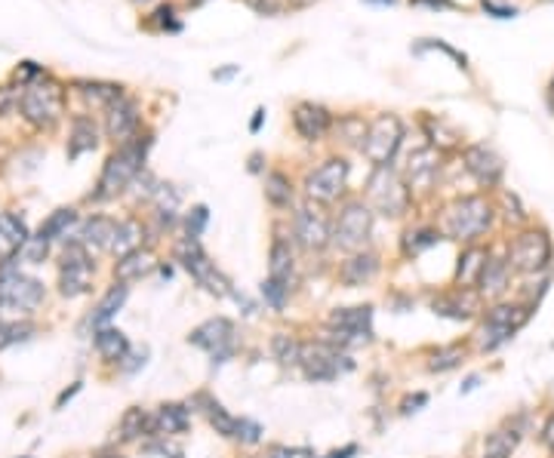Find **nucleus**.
<instances>
[{
  "label": "nucleus",
  "mask_w": 554,
  "mask_h": 458,
  "mask_svg": "<svg viewBox=\"0 0 554 458\" xmlns=\"http://www.w3.org/2000/svg\"><path fill=\"white\" fill-rule=\"evenodd\" d=\"M148 148H152V136H136L133 142H126V145L117 148L115 154L105 160V169L99 176V191H96V197L99 200H108V197H117L121 191L130 188L133 179L142 172V163H145V154Z\"/></svg>",
  "instance_id": "f257e3e1"
},
{
  "label": "nucleus",
  "mask_w": 554,
  "mask_h": 458,
  "mask_svg": "<svg viewBox=\"0 0 554 458\" xmlns=\"http://www.w3.org/2000/svg\"><path fill=\"white\" fill-rule=\"evenodd\" d=\"M22 117L28 120L37 130H50L59 124V117L65 114V89L62 84L50 80L47 74L34 78L32 84L22 89Z\"/></svg>",
  "instance_id": "f03ea898"
},
{
  "label": "nucleus",
  "mask_w": 554,
  "mask_h": 458,
  "mask_svg": "<svg viewBox=\"0 0 554 458\" xmlns=\"http://www.w3.org/2000/svg\"><path fill=\"white\" fill-rule=\"evenodd\" d=\"M173 255H176L179 265H182L185 271H189L194 280H198V287H204L209 296H216V298L235 296V289H231V280L219 271V268H216V261H209V255L204 252V246H200L198 237H182L173 246Z\"/></svg>",
  "instance_id": "7ed1b4c3"
},
{
  "label": "nucleus",
  "mask_w": 554,
  "mask_h": 458,
  "mask_svg": "<svg viewBox=\"0 0 554 458\" xmlns=\"http://www.w3.org/2000/svg\"><path fill=\"white\" fill-rule=\"evenodd\" d=\"M490 222H493V206L486 204L484 197L471 194V197H459L456 204L447 206V213H444V234L462 240V243L471 246L486 228H490Z\"/></svg>",
  "instance_id": "20e7f679"
},
{
  "label": "nucleus",
  "mask_w": 554,
  "mask_h": 458,
  "mask_svg": "<svg viewBox=\"0 0 554 458\" xmlns=\"http://www.w3.org/2000/svg\"><path fill=\"white\" fill-rule=\"evenodd\" d=\"M299 370L309 381H333L342 372L355 370V360L346 354V348L327 342L324 335L314 342H302V360H299Z\"/></svg>",
  "instance_id": "39448f33"
},
{
  "label": "nucleus",
  "mask_w": 554,
  "mask_h": 458,
  "mask_svg": "<svg viewBox=\"0 0 554 458\" xmlns=\"http://www.w3.org/2000/svg\"><path fill=\"white\" fill-rule=\"evenodd\" d=\"M324 339L348 348V344H370L373 342V305L336 307L324 320Z\"/></svg>",
  "instance_id": "423d86ee"
},
{
  "label": "nucleus",
  "mask_w": 554,
  "mask_h": 458,
  "mask_svg": "<svg viewBox=\"0 0 554 458\" xmlns=\"http://www.w3.org/2000/svg\"><path fill=\"white\" fill-rule=\"evenodd\" d=\"M366 197H370V206L388 219H401L410 209V188L392 167L373 169L370 182H366Z\"/></svg>",
  "instance_id": "0eeeda50"
},
{
  "label": "nucleus",
  "mask_w": 554,
  "mask_h": 458,
  "mask_svg": "<svg viewBox=\"0 0 554 458\" xmlns=\"http://www.w3.org/2000/svg\"><path fill=\"white\" fill-rule=\"evenodd\" d=\"M530 320V305H493L477 329V348L496 351L499 344L512 342L514 333Z\"/></svg>",
  "instance_id": "6e6552de"
},
{
  "label": "nucleus",
  "mask_w": 554,
  "mask_h": 458,
  "mask_svg": "<svg viewBox=\"0 0 554 458\" xmlns=\"http://www.w3.org/2000/svg\"><path fill=\"white\" fill-rule=\"evenodd\" d=\"M373 234V209L364 200H348L339 209V219L333 228V246L342 252H361Z\"/></svg>",
  "instance_id": "1a4fd4ad"
},
{
  "label": "nucleus",
  "mask_w": 554,
  "mask_h": 458,
  "mask_svg": "<svg viewBox=\"0 0 554 458\" xmlns=\"http://www.w3.org/2000/svg\"><path fill=\"white\" fill-rule=\"evenodd\" d=\"M235 335H237V329H235V323H231L228 317H209V320L200 323V326L191 329L189 344H194V348H200V351H207L209 363H213V370H216V366L228 363V360L235 357V351H237V339H235Z\"/></svg>",
  "instance_id": "9d476101"
},
{
  "label": "nucleus",
  "mask_w": 554,
  "mask_h": 458,
  "mask_svg": "<svg viewBox=\"0 0 554 458\" xmlns=\"http://www.w3.org/2000/svg\"><path fill=\"white\" fill-rule=\"evenodd\" d=\"M348 160L346 157H327L320 167H314L305 179V194L314 204L327 206V204H336V200L346 194L348 188Z\"/></svg>",
  "instance_id": "9b49d317"
},
{
  "label": "nucleus",
  "mask_w": 554,
  "mask_h": 458,
  "mask_svg": "<svg viewBox=\"0 0 554 458\" xmlns=\"http://www.w3.org/2000/svg\"><path fill=\"white\" fill-rule=\"evenodd\" d=\"M43 302V283L13 268L0 271V311L6 314H32Z\"/></svg>",
  "instance_id": "f8f14e48"
},
{
  "label": "nucleus",
  "mask_w": 554,
  "mask_h": 458,
  "mask_svg": "<svg viewBox=\"0 0 554 458\" xmlns=\"http://www.w3.org/2000/svg\"><path fill=\"white\" fill-rule=\"evenodd\" d=\"M401 139H403L401 120L394 114H379L370 124V130H366L361 151L366 154V160H370L373 167H392L394 154H398V148H401Z\"/></svg>",
  "instance_id": "ddd939ff"
},
{
  "label": "nucleus",
  "mask_w": 554,
  "mask_h": 458,
  "mask_svg": "<svg viewBox=\"0 0 554 458\" xmlns=\"http://www.w3.org/2000/svg\"><path fill=\"white\" fill-rule=\"evenodd\" d=\"M551 261V240L545 231H523L508 246V265L518 274H539Z\"/></svg>",
  "instance_id": "4468645a"
},
{
  "label": "nucleus",
  "mask_w": 554,
  "mask_h": 458,
  "mask_svg": "<svg viewBox=\"0 0 554 458\" xmlns=\"http://www.w3.org/2000/svg\"><path fill=\"white\" fill-rule=\"evenodd\" d=\"M93 287V261L80 240L69 243V250L62 252V268H59V292L65 298L87 296Z\"/></svg>",
  "instance_id": "2eb2a0df"
},
{
  "label": "nucleus",
  "mask_w": 554,
  "mask_h": 458,
  "mask_svg": "<svg viewBox=\"0 0 554 458\" xmlns=\"http://www.w3.org/2000/svg\"><path fill=\"white\" fill-rule=\"evenodd\" d=\"M293 240L299 243V250L305 252H324L329 243H333V231H329V222L320 209L314 206H299L293 213Z\"/></svg>",
  "instance_id": "dca6fc26"
},
{
  "label": "nucleus",
  "mask_w": 554,
  "mask_h": 458,
  "mask_svg": "<svg viewBox=\"0 0 554 458\" xmlns=\"http://www.w3.org/2000/svg\"><path fill=\"white\" fill-rule=\"evenodd\" d=\"M481 292L471 287H456L450 292H440L431 298V311L438 317H450V320H471L481 311Z\"/></svg>",
  "instance_id": "f3484780"
},
{
  "label": "nucleus",
  "mask_w": 554,
  "mask_h": 458,
  "mask_svg": "<svg viewBox=\"0 0 554 458\" xmlns=\"http://www.w3.org/2000/svg\"><path fill=\"white\" fill-rule=\"evenodd\" d=\"M105 111H108V114H105V133H108L115 142L126 145V142H133L139 136L142 117H139L136 102H130V99H124V96H121V99L111 102Z\"/></svg>",
  "instance_id": "a211bd4d"
},
{
  "label": "nucleus",
  "mask_w": 554,
  "mask_h": 458,
  "mask_svg": "<svg viewBox=\"0 0 554 458\" xmlns=\"http://www.w3.org/2000/svg\"><path fill=\"white\" fill-rule=\"evenodd\" d=\"M333 126V114L324 108V105L314 102H299L293 108V130L299 133V139L305 142H320Z\"/></svg>",
  "instance_id": "6ab92c4d"
},
{
  "label": "nucleus",
  "mask_w": 554,
  "mask_h": 458,
  "mask_svg": "<svg viewBox=\"0 0 554 458\" xmlns=\"http://www.w3.org/2000/svg\"><path fill=\"white\" fill-rule=\"evenodd\" d=\"M466 169L475 176L477 185H486V188L499 185V179H503V172H505L503 157L486 145H468L466 148Z\"/></svg>",
  "instance_id": "aec40b11"
},
{
  "label": "nucleus",
  "mask_w": 554,
  "mask_h": 458,
  "mask_svg": "<svg viewBox=\"0 0 554 458\" xmlns=\"http://www.w3.org/2000/svg\"><path fill=\"white\" fill-rule=\"evenodd\" d=\"M382 261L376 252L370 250H361V252H351L346 261L339 265V280L346 283L348 289H357V287H366V283L376 280Z\"/></svg>",
  "instance_id": "412c9836"
},
{
  "label": "nucleus",
  "mask_w": 554,
  "mask_h": 458,
  "mask_svg": "<svg viewBox=\"0 0 554 458\" xmlns=\"http://www.w3.org/2000/svg\"><path fill=\"white\" fill-rule=\"evenodd\" d=\"M191 407L189 403H161L154 412V437H176L191 427Z\"/></svg>",
  "instance_id": "4be33fe9"
},
{
  "label": "nucleus",
  "mask_w": 554,
  "mask_h": 458,
  "mask_svg": "<svg viewBox=\"0 0 554 458\" xmlns=\"http://www.w3.org/2000/svg\"><path fill=\"white\" fill-rule=\"evenodd\" d=\"M268 277L287 283L290 289L296 287V259H293V250H290L287 237L272 240V252H268Z\"/></svg>",
  "instance_id": "5701e85b"
},
{
  "label": "nucleus",
  "mask_w": 554,
  "mask_h": 458,
  "mask_svg": "<svg viewBox=\"0 0 554 458\" xmlns=\"http://www.w3.org/2000/svg\"><path fill=\"white\" fill-rule=\"evenodd\" d=\"M440 169V154L434 148H422V151L410 154V167H407V188H431L434 176Z\"/></svg>",
  "instance_id": "b1692460"
},
{
  "label": "nucleus",
  "mask_w": 554,
  "mask_h": 458,
  "mask_svg": "<svg viewBox=\"0 0 554 458\" xmlns=\"http://www.w3.org/2000/svg\"><path fill=\"white\" fill-rule=\"evenodd\" d=\"M508 274H512V265L508 259H496V255H486L484 271L477 277V292L486 298H499L508 289Z\"/></svg>",
  "instance_id": "393cba45"
},
{
  "label": "nucleus",
  "mask_w": 554,
  "mask_h": 458,
  "mask_svg": "<svg viewBox=\"0 0 554 458\" xmlns=\"http://www.w3.org/2000/svg\"><path fill=\"white\" fill-rule=\"evenodd\" d=\"M117 222L108 219V215H93V219L84 222L80 228V243L87 250H111V240H115Z\"/></svg>",
  "instance_id": "a878e982"
},
{
  "label": "nucleus",
  "mask_w": 554,
  "mask_h": 458,
  "mask_svg": "<svg viewBox=\"0 0 554 458\" xmlns=\"http://www.w3.org/2000/svg\"><path fill=\"white\" fill-rule=\"evenodd\" d=\"M154 252L152 250H139L136 252H130V255H124L121 261H117V268H115V277H117V283H133V280H142L145 274H152L154 271Z\"/></svg>",
  "instance_id": "bb28decb"
},
{
  "label": "nucleus",
  "mask_w": 554,
  "mask_h": 458,
  "mask_svg": "<svg viewBox=\"0 0 554 458\" xmlns=\"http://www.w3.org/2000/svg\"><path fill=\"white\" fill-rule=\"evenodd\" d=\"M142 437H154V416L145 407H130L121 418V440L133 443Z\"/></svg>",
  "instance_id": "cd10ccee"
},
{
  "label": "nucleus",
  "mask_w": 554,
  "mask_h": 458,
  "mask_svg": "<svg viewBox=\"0 0 554 458\" xmlns=\"http://www.w3.org/2000/svg\"><path fill=\"white\" fill-rule=\"evenodd\" d=\"M28 240V228L19 215L13 213H0V255L10 259L13 252H19Z\"/></svg>",
  "instance_id": "c85d7f7f"
},
{
  "label": "nucleus",
  "mask_w": 554,
  "mask_h": 458,
  "mask_svg": "<svg viewBox=\"0 0 554 458\" xmlns=\"http://www.w3.org/2000/svg\"><path fill=\"white\" fill-rule=\"evenodd\" d=\"M96 351H99L102 360L121 366V360L130 354V342H126V335L121 333V329L102 326L99 333H96Z\"/></svg>",
  "instance_id": "c756f323"
},
{
  "label": "nucleus",
  "mask_w": 554,
  "mask_h": 458,
  "mask_svg": "<svg viewBox=\"0 0 554 458\" xmlns=\"http://www.w3.org/2000/svg\"><path fill=\"white\" fill-rule=\"evenodd\" d=\"M126 296H130V287H126V283H115V287H111V289H108V292H105V296H102V302L96 305V311L89 314V323H93L96 329L108 326V320L115 317V314H117V311H121V307H124Z\"/></svg>",
  "instance_id": "7c9ffc66"
},
{
  "label": "nucleus",
  "mask_w": 554,
  "mask_h": 458,
  "mask_svg": "<svg viewBox=\"0 0 554 458\" xmlns=\"http://www.w3.org/2000/svg\"><path fill=\"white\" fill-rule=\"evenodd\" d=\"M486 252L481 246L471 243L466 252L459 255V265H456V287H477V277L484 271Z\"/></svg>",
  "instance_id": "2f4dec72"
},
{
  "label": "nucleus",
  "mask_w": 554,
  "mask_h": 458,
  "mask_svg": "<svg viewBox=\"0 0 554 458\" xmlns=\"http://www.w3.org/2000/svg\"><path fill=\"white\" fill-rule=\"evenodd\" d=\"M293 182H290V176H283V172H268L265 176V200L272 204L274 209H290L293 206Z\"/></svg>",
  "instance_id": "473e14b6"
},
{
  "label": "nucleus",
  "mask_w": 554,
  "mask_h": 458,
  "mask_svg": "<svg viewBox=\"0 0 554 458\" xmlns=\"http://www.w3.org/2000/svg\"><path fill=\"white\" fill-rule=\"evenodd\" d=\"M99 145V133H96V124L89 117H74L71 124V142H69V154L78 157L84 151H93Z\"/></svg>",
  "instance_id": "72a5a7b5"
},
{
  "label": "nucleus",
  "mask_w": 554,
  "mask_h": 458,
  "mask_svg": "<svg viewBox=\"0 0 554 458\" xmlns=\"http://www.w3.org/2000/svg\"><path fill=\"white\" fill-rule=\"evenodd\" d=\"M142 243V224L136 219H124L117 222V231H115V240H111V252L115 255H130L136 252Z\"/></svg>",
  "instance_id": "f704fd0d"
},
{
  "label": "nucleus",
  "mask_w": 554,
  "mask_h": 458,
  "mask_svg": "<svg viewBox=\"0 0 554 458\" xmlns=\"http://www.w3.org/2000/svg\"><path fill=\"white\" fill-rule=\"evenodd\" d=\"M268 344H272V357L281 366H299V360H302V342H299L296 335L274 333Z\"/></svg>",
  "instance_id": "c9c22d12"
},
{
  "label": "nucleus",
  "mask_w": 554,
  "mask_h": 458,
  "mask_svg": "<svg viewBox=\"0 0 554 458\" xmlns=\"http://www.w3.org/2000/svg\"><path fill=\"white\" fill-rule=\"evenodd\" d=\"M438 240H440V231H434V228H410L407 234H403V243H401L403 255H407V259L413 255L416 259L419 252H425L429 246L438 243Z\"/></svg>",
  "instance_id": "e433bc0d"
},
{
  "label": "nucleus",
  "mask_w": 554,
  "mask_h": 458,
  "mask_svg": "<svg viewBox=\"0 0 554 458\" xmlns=\"http://www.w3.org/2000/svg\"><path fill=\"white\" fill-rule=\"evenodd\" d=\"M462 360H466V348H462V344H447V348L431 351L429 370L431 372H450V370H456V366H462Z\"/></svg>",
  "instance_id": "4c0bfd02"
},
{
  "label": "nucleus",
  "mask_w": 554,
  "mask_h": 458,
  "mask_svg": "<svg viewBox=\"0 0 554 458\" xmlns=\"http://www.w3.org/2000/svg\"><path fill=\"white\" fill-rule=\"evenodd\" d=\"M74 222H78V213H74V209H56V213H52L50 219L41 224V237H47L52 243V240L69 234V228Z\"/></svg>",
  "instance_id": "58836bf2"
},
{
  "label": "nucleus",
  "mask_w": 554,
  "mask_h": 458,
  "mask_svg": "<svg viewBox=\"0 0 554 458\" xmlns=\"http://www.w3.org/2000/svg\"><path fill=\"white\" fill-rule=\"evenodd\" d=\"M78 87H80V93L87 96V102L99 105V108H108L111 102H117L124 96L117 84H89V80H80Z\"/></svg>",
  "instance_id": "ea45409f"
},
{
  "label": "nucleus",
  "mask_w": 554,
  "mask_h": 458,
  "mask_svg": "<svg viewBox=\"0 0 554 458\" xmlns=\"http://www.w3.org/2000/svg\"><path fill=\"white\" fill-rule=\"evenodd\" d=\"M259 292H262V302H265L268 307H272V311H277L281 314L283 307H287V302H290V289L287 283H281V280H274V277H265V280H262V287H259Z\"/></svg>",
  "instance_id": "a19ab883"
},
{
  "label": "nucleus",
  "mask_w": 554,
  "mask_h": 458,
  "mask_svg": "<svg viewBox=\"0 0 554 458\" xmlns=\"http://www.w3.org/2000/svg\"><path fill=\"white\" fill-rule=\"evenodd\" d=\"M366 130H370V126H366L364 120H361V117H355V114L339 120V136L346 139V142H351V145H361V148H364Z\"/></svg>",
  "instance_id": "79ce46f5"
},
{
  "label": "nucleus",
  "mask_w": 554,
  "mask_h": 458,
  "mask_svg": "<svg viewBox=\"0 0 554 458\" xmlns=\"http://www.w3.org/2000/svg\"><path fill=\"white\" fill-rule=\"evenodd\" d=\"M262 425L256 418H237V427H235V440L244 443V446H259L262 443Z\"/></svg>",
  "instance_id": "37998d69"
},
{
  "label": "nucleus",
  "mask_w": 554,
  "mask_h": 458,
  "mask_svg": "<svg viewBox=\"0 0 554 458\" xmlns=\"http://www.w3.org/2000/svg\"><path fill=\"white\" fill-rule=\"evenodd\" d=\"M47 252H50V240H47V237H41V234H37V237H28V240H25V246H22V250H19V255L28 261V265H41V261L47 259Z\"/></svg>",
  "instance_id": "c03bdc74"
},
{
  "label": "nucleus",
  "mask_w": 554,
  "mask_h": 458,
  "mask_svg": "<svg viewBox=\"0 0 554 458\" xmlns=\"http://www.w3.org/2000/svg\"><path fill=\"white\" fill-rule=\"evenodd\" d=\"M28 335H32V326H28V323H0V348L16 344L22 339H28Z\"/></svg>",
  "instance_id": "a18cd8bd"
},
{
  "label": "nucleus",
  "mask_w": 554,
  "mask_h": 458,
  "mask_svg": "<svg viewBox=\"0 0 554 458\" xmlns=\"http://www.w3.org/2000/svg\"><path fill=\"white\" fill-rule=\"evenodd\" d=\"M207 222H209V213H207V206H194L189 215H185V237H198L204 234V228H207Z\"/></svg>",
  "instance_id": "49530a36"
},
{
  "label": "nucleus",
  "mask_w": 554,
  "mask_h": 458,
  "mask_svg": "<svg viewBox=\"0 0 554 458\" xmlns=\"http://www.w3.org/2000/svg\"><path fill=\"white\" fill-rule=\"evenodd\" d=\"M425 403H429V394H422V390H419V394L403 397V403H401V416H410V412H419V409L425 407Z\"/></svg>",
  "instance_id": "de8ad7c7"
},
{
  "label": "nucleus",
  "mask_w": 554,
  "mask_h": 458,
  "mask_svg": "<svg viewBox=\"0 0 554 458\" xmlns=\"http://www.w3.org/2000/svg\"><path fill=\"white\" fill-rule=\"evenodd\" d=\"M296 455H309V449H290V446H272L265 458H296Z\"/></svg>",
  "instance_id": "09e8293b"
},
{
  "label": "nucleus",
  "mask_w": 554,
  "mask_h": 458,
  "mask_svg": "<svg viewBox=\"0 0 554 458\" xmlns=\"http://www.w3.org/2000/svg\"><path fill=\"white\" fill-rule=\"evenodd\" d=\"M542 443L549 446V453L554 455V416H551L549 422H545V427H542Z\"/></svg>",
  "instance_id": "8fccbe9b"
},
{
  "label": "nucleus",
  "mask_w": 554,
  "mask_h": 458,
  "mask_svg": "<svg viewBox=\"0 0 554 458\" xmlns=\"http://www.w3.org/2000/svg\"><path fill=\"white\" fill-rule=\"evenodd\" d=\"M357 455V446L355 443H348V446H342V449H333V453L329 455H324V458H355Z\"/></svg>",
  "instance_id": "3c124183"
},
{
  "label": "nucleus",
  "mask_w": 554,
  "mask_h": 458,
  "mask_svg": "<svg viewBox=\"0 0 554 458\" xmlns=\"http://www.w3.org/2000/svg\"><path fill=\"white\" fill-rule=\"evenodd\" d=\"M259 163H262V154H253V157H250V172H259V169H262Z\"/></svg>",
  "instance_id": "603ef678"
},
{
  "label": "nucleus",
  "mask_w": 554,
  "mask_h": 458,
  "mask_svg": "<svg viewBox=\"0 0 554 458\" xmlns=\"http://www.w3.org/2000/svg\"><path fill=\"white\" fill-rule=\"evenodd\" d=\"M477 381H481V379H477V375H471L466 385H462V390H466V394H468V390H475V388H477Z\"/></svg>",
  "instance_id": "864d4df0"
},
{
  "label": "nucleus",
  "mask_w": 554,
  "mask_h": 458,
  "mask_svg": "<svg viewBox=\"0 0 554 458\" xmlns=\"http://www.w3.org/2000/svg\"><path fill=\"white\" fill-rule=\"evenodd\" d=\"M262 117H265V111H256V117H253V126H250L253 133H256L259 126H262Z\"/></svg>",
  "instance_id": "5fc2aeb1"
},
{
  "label": "nucleus",
  "mask_w": 554,
  "mask_h": 458,
  "mask_svg": "<svg viewBox=\"0 0 554 458\" xmlns=\"http://www.w3.org/2000/svg\"><path fill=\"white\" fill-rule=\"evenodd\" d=\"M416 4H431V6H447L450 0H416Z\"/></svg>",
  "instance_id": "6e6d98bb"
},
{
  "label": "nucleus",
  "mask_w": 554,
  "mask_h": 458,
  "mask_svg": "<svg viewBox=\"0 0 554 458\" xmlns=\"http://www.w3.org/2000/svg\"><path fill=\"white\" fill-rule=\"evenodd\" d=\"M551 89H554V87H551Z\"/></svg>",
  "instance_id": "4d7b16f0"
}]
</instances>
